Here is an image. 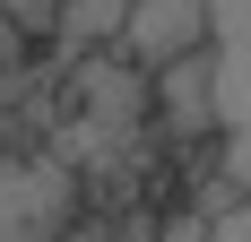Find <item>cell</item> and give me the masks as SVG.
Listing matches in <instances>:
<instances>
[{
  "instance_id": "6da1fadb",
  "label": "cell",
  "mask_w": 251,
  "mask_h": 242,
  "mask_svg": "<svg viewBox=\"0 0 251 242\" xmlns=\"http://www.w3.org/2000/svg\"><path fill=\"white\" fill-rule=\"evenodd\" d=\"M217 52V173L251 199V0H208Z\"/></svg>"
},
{
  "instance_id": "7a4b0ae2",
  "label": "cell",
  "mask_w": 251,
  "mask_h": 242,
  "mask_svg": "<svg viewBox=\"0 0 251 242\" xmlns=\"http://www.w3.org/2000/svg\"><path fill=\"white\" fill-rule=\"evenodd\" d=\"M78 225L70 156H0V242H61Z\"/></svg>"
},
{
  "instance_id": "3957f363",
  "label": "cell",
  "mask_w": 251,
  "mask_h": 242,
  "mask_svg": "<svg viewBox=\"0 0 251 242\" xmlns=\"http://www.w3.org/2000/svg\"><path fill=\"white\" fill-rule=\"evenodd\" d=\"M148 121L165 130L174 147H200L217 139V52H182V61H165V70L148 78Z\"/></svg>"
},
{
  "instance_id": "277c9868",
  "label": "cell",
  "mask_w": 251,
  "mask_h": 242,
  "mask_svg": "<svg viewBox=\"0 0 251 242\" xmlns=\"http://www.w3.org/2000/svg\"><path fill=\"white\" fill-rule=\"evenodd\" d=\"M208 44V0H130V18H122V61L130 70H165V61H182V52H200Z\"/></svg>"
},
{
  "instance_id": "5b68a950",
  "label": "cell",
  "mask_w": 251,
  "mask_h": 242,
  "mask_svg": "<svg viewBox=\"0 0 251 242\" xmlns=\"http://www.w3.org/2000/svg\"><path fill=\"white\" fill-rule=\"evenodd\" d=\"M70 87L87 96V121H96L104 139H122V130L148 121V70H130L122 52H87V61L70 70Z\"/></svg>"
},
{
  "instance_id": "8992f818",
  "label": "cell",
  "mask_w": 251,
  "mask_h": 242,
  "mask_svg": "<svg viewBox=\"0 0 251 242\" xmlns=\"http://www.w3.org/2000/svg\"><path fill=\"white\" fill-rule=\"evenodd\" d=\"M122 18L130 0H61V52H96V44H122Z\"/></svg>"
},
{
  "instance_id": "52a82bcc",
  "label": "cell",
  "mask_w": 251,
  "mask_h": 242,
  "mask_svg": "<svg viewBox=\"0 0 251 242\" xmlns=\"http://www.w3.org/2000/svg\"><path fill=\"white\" fill-rule=\"evenodd\" d=\"M0 18H9V35H18V44H35V35H52V26H61V0H0Z\"/></svg>"
},
{
  "instance_id": "ba28073f",
  "label": "cell",
  "mask_w": 251,
  "mask_h": 242,
  "mask_svg": "<svg viewBox=\"0 0 251 242\" xmlns=\"http://www.w3.org/2000/svg\"><path fill=\"white\" fill-rule=\"evenodd\" d=\"M148 242H208V217L200 208H165V217L148 225Z\"/></svg>"
},
{
  "instance_id": "9c48e42d",
  "label": "cell",
  "mask_w": 251,
  "mask_h": 242,
  "mask_svg": "<svg viewBox=\"0 0 251 242\" xmlns=\"http://www.w3.org/2000/svg\"><path fill=\"white\" fill-rule=\"evenodd\" d=\"M208 242H251V199L234 208V217H217V225H208Z\"/></svg>"
},
{
  "instance_id": "30bf717a",
  "label": "cell",
  "mask_w": 251,
  "mask_h": 242,
  "mask_svg": "<svg viewBox=\"0 0 251 242\" xmlns=\"http://www.w3.org/2000/svg\"><path fill=\"white\" fill-rule=\"evenodd\" d=\"M18 52H26V44L9 35V18H0V78H18Z\"/></svg>"
},
{
  "instance_id": "8fae6325",
  "label": "cell",
  "mask_w": 251,
  "mask_h": 242,
  "mask_svg": "<svg viewBox=\"0 0 251 242\" xmlns=\"http://www.w3.org/2000/svg\"><path fill=\"white\" fill-rule=\"evenodd\" d=\"M61 242H122V234H113V225H87V217H78V225H70Z\"/></svg>"
}]
</instances>
